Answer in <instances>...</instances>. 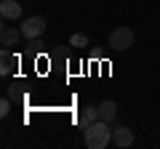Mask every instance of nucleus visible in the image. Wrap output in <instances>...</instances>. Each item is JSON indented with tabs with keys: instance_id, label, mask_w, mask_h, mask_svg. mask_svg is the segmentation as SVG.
<instances>
[{
	"instance_id": "1",
	"label": "nucleus",
	"mask_w": 160,
	"mask_h": 149,
	"mask_svg": "<svg viewBox=\"0 0 160 149\" xmlns=\"http://www.w3.org/2000/svg\"><path fill=\"white\" fill-rule=\"evenodd\" d=\"M83 141H86L88 149H104L112 141V125L104 123V120H96L93 125H88L83 131Z\"/></svg>"
},
{
	"instance_id": "2",
	"label": "nucleus",
	"mask_w": 160,
	"mask_h": 149,
	"mask_svg": "<svg viewBox=\"0 0 160 149\" xmlns=\"http://www.w3.org/2000/svg\"><path fill=\"white\" fill-rule=\"evenodd\" d=\"M131 46H133V29L118 27L109 35V48H112V51H128Z\"/></svg>"
},
{
	"instance_id": "3",
	"label": "nucleus",
	"mask_w": 160,
	"mask_h": 149,
	"mask_svg": "<svg viewBox=\"0 0 160 149\" xmlns=\"http://www.w3.org/2000/svg\"><path fill=\"white\" fill-rule=\"evenodd\" d=\"M22 35L24 37H29V40H35V37H40V35L46 32V19L43 16H29V19H24L22 22Z\"/></svg>"
},
{
	"instance_id": "4",
	"label": "nucleus",
	"mask_w": 160,
	"mask_h": 149,
	"mask_svg": "<svg viewBox=\"0 0 160 149\" xmlns=\"http://www.w3.org/2000/svg\"><path fill=\"white\" fill-rule=\"evenodd\" d=\"M112 144L120 147V149H128L133 144V131L126 128V125H115L112 128Z\"/></svg>"
},
{
	"instance_id": "5",
	"label": "nucleus",
	"mask_w": 160,
	"mask_h": 149,
	"mask_svg": "<svg viewBox=\"0 0 160 149\" xmlns=\"http://www.w3.org/2000/svg\"><path fill=\"white\" fill-rule=\"evenodd\" d=\"M16 67H19V56L11 51V48H3V51H0V72L11 74Z\"/></svg>"
},
{
	"instance_id": "6",
	"label": "nucleus",
	"mask_w": 160,
	"mask_h": 149,
	"mask_svg": "<svg viewBox=\"0 0 160 149\" xmlns=\"http://www.w3.org/2000/svg\"><path fill=\"white\" fill-rule=\"evenodd\" d=\"M0 16L3 19H22V3L16 0H0Z\"/></svg>"
},
{
	"instance_id": "7",
	"label": "nucleus",
	"mask_w": 160,
	"mask_h": 149,
	"mask_svg": "<svg viewBox=\"0 0 160 149\" xmlns=\"http://www.w3.org/2000/svg\"><path fill=\"white\" fill-rule=\"evenodd\" d=\"M22 37H24L22 29H16V27H3V32H0V43H3V48L19 46V40H22Z\"/></svg>"
},
{
	"instance_id": "8",
	"label": "nucleus",
	"mask_w": 160,
	"mask_h": 149,
	"mask_svg": "<svg viewBox=\"0 0 160 149\" xmlns=\"http://www.w3.org/2000/svg\"><path fill=\"white\" fill-rule=\"evenodd\" d=\"M99 120V107H83V112H80V117H78V125H80V131H86L88 125H93V123Z\"/></svg>"
},
{
	"instance_id": "9",
	"label": "nucleus",
	"mask_w": 160,
	"mask_h": 149,
	"mask_svg": "<svg viewBox=\"0 0 160 149\" xmlns=\"http://www.w3.org/2000/svg\"><path fill=\"white\" fill-rule=\"evenodd\" d=\"M115 117H118V104H115L112 99L102 101V107H99V120H104V123H109V125H115Z\"/></svg>"
},
{
	"instance_id": "10",
	"label": "nucleus",
	"mask_w": 160,
	"mask_h": 149,
	"mask_svg": "<svg viewBox=\"0 0 160 149\" xmlns=\"http://www.w3.org/2000/svg\"><path fill=\"white\" fill-rule=\"evenodd\" d=\"M69 46L86 48V46H88V35H72V37H69Z\"/></svg>"
},
{
	"instance_id": "11",
	"label": "nucleus",
	"mask_w": 160,
	"mask_h": 149,
	"mask_svg": "<svg viewBox=\"0 0 160 149\" xmlns=\"http://www.w3.org/2000/svg\"><path fill=\"white\" fill-rule=\"evenodd\" d=\"M8 112H11V99H3V101H0V115L6 117Z\"/></svg>"
}]
</instances>
